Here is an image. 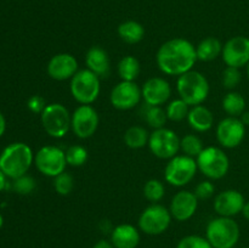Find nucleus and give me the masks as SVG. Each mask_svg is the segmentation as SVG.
Segmentation results:
<instances>
[{
  "label": "nucleus",
  "instance_id": "nucleus-1",
  "mask_svg": "<svg viewBox=\"0 0 249 248\" xmlns=\"http://www.w3.org/2000/svg\"><path fill=\"white\" fill-rule=\"evenodd\" d=\"M196 61V46L184 38H174L163 43L156 55V63L160 72L177 77L191 71Z\"/></svg>",
  "mask_w": 249,
  "mask_h": 248
},
{
  "label": "nucleus",
  "instance_id": "nucleus-2",
  "mask_svg": "<svg viewBox=\"0 0 249 248\" xmlns=\"http://www.w3.org/2000/svg\"><path fill=\"white\" fill-rule=\"evenodd\" d=\"M33 162V151L24 142L10 143L0 153V170L11 179L26 175Z\"/></svg>",
  "mask_w": 249,
  "mask_h": 248
},
{
  "label": "nucleus",
  "instance_id": "nucleus-3",
  "mask_svg": "<svg viewBox=\"0 0 249 248\" xmlns=\"http://www.w3.org/2000/svg\"><path fill=\"white\" fill-rule=\"evenodd\" d=\"M177 91L180 99L192 107L206 101L211 87L206 75L198 71L191 70L178 77Z\"/></svg>",
  "mask_w": 249,
  "mask_h": 248
},
{
  "label": "nucleus",
  "instance_id": "nucleus-4",
  "mask_svg": "<svg viewBox=\"0 0 249 248\" xmlns=\"http://www.w3.org/2000/svg\"><path fill=\"white\" fill-rule=\"evenodd\" d=\"M240 226L232 218L218 216L208 223L206 238L213 248H233L240 240Z\"/></svg>",
  "mask_w": 249,
  "mask_h": 248
},
{
  "label": "nucleus",
  "instance_id": "nucleus-5",
  "mask_svg": "<svg viewBox=\"0 0 249 248\" xmlns=\"http://www.w3.org/2000/svg\"><path fill=\"white\" fill-rule=\"evenodd\" d=\"M70 91L73 99L80 105H91L99 97L101 91L100 78L95 73L85 70H79L70 83Z\"/></svg>",
  "mask_w": 249,
  "mask_h": 248
},
{
  "label": "nucleus",
  "instance_id": "nucleus-6",
  "mask_svg": "<svg viewBox=\"0 0 249 248\" xmlns=\"http://www.w3.org/2000/svg\"><path fill=\"white\" fill-rule=\"evenodd\" d=\"M197 168L209 180L223 179L230 169V159L221 148L208 146L196 157Z\"/></svg>",
  "mask_w": 249,
  "mask_h": 248
},
{
  "label": "nucleus",
  "instance_id": "nucleus-7",
  "mask_svg": "<svg viewBox=\"0 0 249 248\" xmlns=\"http://www.w3.org/2000/svg\"><path fill=\"white\" fill-rule=\"evenodd\" d=\"M71 118L67 107L58 102L48 104L40 114V122L44 130L53 139H62L71 130Z\"/></svg>",
  "mask_w": 249,
  "mask_h": 248
},
{
  "label": "nucleus",
  "instance_id": "nucleus-8",
  "mask_svg": "<svg viewBox=\"0 0 249 248\" xmlns=\"http://www.w3.org/2000/svg\"><path fill=\"white\" fill-rule=\"evenodd\" d=\"M196 159L185 155H177L168 160L164 168V180L175 187H184L196 177Z\"/></svg>",
  "mask_w": 249,
  "mask_h": 248
},
{
  "label": "nucleus",
  "instance_id": "nucleus-9",
  "mask_svg": "<svg viewBox=\"0 0 249 248\" xmlns=\"http://www.w3.org/2000/svg\"><path fill=\"white\" fill-rule=\"evenodd\" d=\"M172 219V214L167 207L152 203L140 214L138 225L139 229L146 235L157 236L168 230Z\"/></svg>",
  "mask_w": 249,
  "mask_h": 248
},
{
  "label": "nucleus",
  "instance_id": "nucleus-10",
  "mask_svg": "<svg viewBox=\"0 0 249 248\" xmlns=\"http://www.w3.org/2000/svg\"><path fill=\"white\" fill-rule=\"evenodd\" d=\"M36 169L48 177H56L66 172L67 160L65 151L57 146H43L34 156Z\"/></svg>",
  "mask_w": 249,
  "mask_h": 248
},
{
  "label": "nucleus",
  "instance_id": "nucleus-11",
  "mask_svg": "<svg viewBox=\"0 0 249 248\" xmlns=\"http://www.w3.org/2000/svg\"><path fill=\"white\" fill-rule=\"evenodd\" d=\"M147 145L155 157L169 160L180 151V139L174 130L164 126L150 134Z\"/></svg>",
  "mask_w": 249,
  "mask_h": 248
},
{
  "label": "nucleus",
  "instance_id": "nucleus-12",
  "mask_svg": "<svg viewBox=\"0 0 249 248\" xmlns=\"http://www.w3.org/2000/svg\"><path fill=\"white\" fill-rule=\"evenodd\" d=\"M99 113L91 105H80L73 111L71 129L77 138L85 140L96 133L99 128Z\"/></svg>",
  "mask_w": 249,
  "mask_h": 248
},
{
  "label": "nucleus",
  "instance_id": "nucleus-13",
  "mask_svg": "<svg viewBox=\"0 0 249 248\" xmlns=\"http://www.w3.org/2000/svg\"><path fill=\"white\" fill-rule=\"evenodd\" d=\"M216 140L225 148H235L242 143L246 136V125L238 117H226L216 125Z\"/></svg>",
  "mask_w": 249,
  "mask_h": 248
},
{
  "label": "nucleus",
  "instance_id": "nucleus-14",
  "mask_svg": "<svg viewBox=\"0 0 249 248\" xmlns=\"http://www.w3.org/2000/svg\"><path fill=\"white\" fill-rule=\"evenodd\" d=\"M142 99L141 89L135 82L122 80L112 89L109 94V101L116 109L129 111L136 107Z\"/></svg>",
  "mask_w": 249,
  "mask_h": 248
},
{
  "label": "nucleus",
  "instance_id": "nucleus-15",
  "mask_svg": "<svg viewBox=\"0 0 249 248\" xmlns=\"http://www.w3.org/2000/svg\"><path fill=\"white\" fill-rule=\"evenodd\" d=\"M223 60L228 67L242 68L249 62V38L232 36L223 45Z\"/></svg>",
  "mask_w": 249,
  "mask_h": 248
},
{
  "label": "nucleus",
  "instance_id": "nucleus-16",
  "mask_svg": "<svg viewBox=\"0 0 249 248\" xmlns=\"http://www.w3.org/2000/svg\"><path fill=\"white\" fill-rule=\"evenodd\" d=\"M79 71L78 61L72 53H60L53 55L46 66L48 75L57 82L72 79L73 75Z\"/></svg>",
  "mask_w": 249,
  "mask_h": 248
},
{
  "label": "nucleus",
  "instance_id": "nucleus-17",
  "mask_svg": "<svg viewBox=\"0 0 249 248\" xmlns=\"http://www.w3.org/2000/svg\"><path fill=\"white\" fill-rule=\"evenodd\" d=\"M198 201L195 192L189 190H181L177 192L170 202L169 212L172 218L177 221H187L196 214L198 208Z\"/></svg>",
  "mask_w": 249,
  "mask_h": 248
},
{
  "label": "nucleus",
  "instance_id": "nucleus-18",
  "mask_svg": "<svg viewBox=\"0 0 249 248\" xmlns=\"http://www.w3.org/2000/svg\"><path fill=\"white\" fill-rule=\"evenodd\" d=\"M141 94L147 106H162L172 96V87L164 78L153 77L146 80Z\"/></svg>",
  "mask_w": 249,
  "mask_h": 248
},
{
  "label": "nucleus",
  "instance_id": "nucleus-19",
  "mask_svg": "<svg viewBox=\"0 0 249 248\" xmlns=\"http://www.w3.org/2000/svg\"><path fill=\"white\" fill-rule=\"evenodd\" d=\"M245 203L246 199L243 195L237 190L230 189L216 195L213 202V207L219 216L233 218L242 212Z\"/></svg>",
  "mask_w": 249,
  "mask_h": 248
},
{
  "label": "nucleus",
  "instance_id": "nucleus-20",
  "mask_svg": "<svg viewBox=\"0 0 249 248\" xmlns=\"http://www.w3.org/2000/svg\"><path fill=\"white\" fill-rule=\"evenodd\" d=\"M85 65L89 71L101 78H107L111 74V61L108 53L104 48L94 45L85 53Z\"/></svg>",
  "mask_w": 249,
  "mask_h": 248
},
{
  "label": "nucleus",
  "instance_id": "nucleus-21",
  "mask_svg": "<svg viewBox=\"0 0 249 248\" xmlns=\"http://www.w3.org/2000/svg\"><path fill=\"white\" fill-rule=\"evenodd\" d=\"M111 242L114 248H136L140 243V232L131 224H119L112 230Z\"/></svg>",
  "mask_w": 249,
  "mask_h": 248
},
{
  "label": "nucleus",
  "instance_id": "nucleus-22",
  "mask_svg": "<svg viewBox=\"0 0 249 248\" xmlns=\"http://www.w3.org/2000/svg\"><path fill=\"white\" fill-rule=\"evenodd\" d=\"M187 122L190 126L197 133H206L213 128L214 116L208 107L203 105H197L190 108L187 114Z\"/></svg>",
  "mask_w": 249,
  "mask_h": 248
},
{
  "label": "nucleus",
  "instance_id": "nucleus-23",
  "mask_svg": "<svg viewBox=\"0 0 249 248\" xmlns=\"http://www.w3.org/2000/svg\"><path fill=\"white\" fill-rule=\"evenodd\" d=\"M223 53V44L215 36H207L196 46L197 60L211 62L216 60Z\"/></svg>",
  "mask_w": 249,
  "mask_h": 248
},
{
  "label": "nucleus",
  "instance_id": "nucleus-24",
  "mask_svg": "<svg viewBox=\"0 0 249 248\" xmlns=\"http://www.w3.org/2000/svg\"><path fill=\"white\" fill-rule=\"evenodd\" d=\"M118 35L124 43L138 44L145 36V28L136 21H125L118 26Z\"/></svg>",
  "mask_w": 249,
  "mask_h": 248
},
{
  "label": "nucleus",
  "instance_id": "nucleus-25",
  "mask_svg": "<svg viewBox=\"0 0 249 248\" xmlns=\"http://www.w3.org/2000/svg\"><path fill=\"white\" fill-rule=\"evenodd\" d=\"M117 72L119 78L125 82H134L140 75L141 66L135 56L126 55L119 60L117 65Z\"/></svg>",
  "mask_w": 249,
  "mask_h": 248
},
{
  "label": "nucleus",
  "instance_id": "nucleus-26",
  "mask_svg": "<svg viewBox=\"0 0 249 248\" xmlns=\"http://www.w3.org/2000/svg\"><path fill=\"white\" fill-rule=\"evenodd\" d=\"M150 134L143 126L133 125L126 129L124 134V142L131 150H139V148L145 147L148 143Z\"/></svg>",
  "mask_w": 249,
  "mask_h": 248
},
{
  "label": "nucleus",
  "instance_id": "nucleus-27",
  "mask_svg": "<svg viewBox=\"0 0 249 248\" xmlns=\"http://www.w3.org/2000/svg\"><path fill=\"white\" fill-rule=\"evenodd\" d=\"M221 106L229 117H240L246 111V100L240 92L230 91L223 97Z\"/></svg>",
  "mask_w": 249,
  "mask_h": 248
},
{
  "label": "nucleus",
  "instance_id": "nucleus-28",
  "mask_svg": "<svg viewBox=\"0 0 249 248\" xmlns=\"http://www.w3.org/2000/svg\"><path fill=\"white\" fill-rule=\"evenodd\" d=\"M143 119L147 123L148 126L156 129L164 128L165 123L168 121L165 109L162 108V106H147L146 105L145 113H143Z\"/></svg>",
  "mask_w": 249,
  "mask_h": 248
},
{
  "label": "nucleus",
  "instance_id": "nucleus-29",
  "mask_svg": "<svg viewBox=\"0 0 249 248\" xmlns=\"http://www.w3.org/2000/svg\"><path fill=\"white\" fill-rule=\"evenodd\" d=\"M190 106L179 97V99H174L167 105L165 107V113H167L168 121L172 122H182L184 119H187V114H189Z\"/></svg>",
  "mask_w": 249,
  "mask_h": 248
},
{
  "label": "nucleus",
  "instance_id": "nucleus-30",
  "mask_svg": "<svg viewBox=\"0 0 249 248\" xmlns=\"http://www.w3.org/2000/svg\"><path fill=\"white\" fill-rule=\"evenodd\" d=\"M203 148V142L196 134H187L184 138L180 139V150L184 152L185 156H189V157L196 159V157L202 152Z\"/></svg>",
  "mask_w": 249,
  "mask_h": 248
},
{
  "label": "nucleus",
  "instance_id": "nucleus-31",
  "mask_svg": "<svg viewBox=\"0 0 249 248\" xmlns=\"http://www.w3.org/2000/svg\"><path fill=\"white\" fill-rule=\"evenodd\" d=\"M164 184L158 179H150L143 186V196L151 203H158L164 197Z\"/></svg>",
  "mask_w": 249,
  "mask_h": 248
},
{
  "label": "nucleus",
  "instance_id": "nucleus-32",
  "mask_svg": "<svg viewBox=\"0 0 249 248\" xmlns=\"http://www.w3.org/2000/svg\"><path fill=\"white\" fill-rule=\"evenodd\" d=\"M66 160L71 167H82L88 160V150L82 145H72L65 151Z\"/></svg>",
  "mask_w": 249,
  "mask_h": 248
},
{
  "label": "nucleus",
  "instance_id": "nucleus-33",
  "mask_svg": "<svg viewBox=\"0 0 249 248\" xmlns=\"http://www.w3.org/2000/svg\"><path fill=\"white\" fill-rule=\"evenodd\" d=\"M53 189L61 196H68L74 189V177L67 172L61 173L56 177H53Z\"/></svg>",
  "mask_w": 249,
  "mask_h": 248
},
{
  "label": "nucleus",
  "instance_id": "nucleus-34",
  "mask_svg": "<svg viewBox=\"0 0 249 248\" xmlns=\"http://www.w3.org/2000/svg\"><path fill=\"white\" fill-rule=\"evenodd\" d=\"M36 182L29 175H22V177L14 179L12 182V189L15 190V192L19 195H29L36 190Z\"/></svg>",
  "mask_w": 249,
  "mask_h": 248
},
{
  "label": "nucleus",
  "instance_id": "nucleus-35",
  "mask_svg": "<svg viewBox=\"0 0 249 248\" xmlns=\"http://www.w3.org/2000/svg\"><path fill=\"white\" fill-rule=\"evenodd\" d=\"M241 79H242V74H241L240 68L228 67L226 66V68L223 72V78H221V82H223L225 89L233 90L240 84Z\"/></svg>",
  "mask_w": 249,
  "mask_h": 248
},
{
  "label": "nucleus",
  "instance_id": "nucleus-36",
  "mask_svg": "<svg viewBox=\"0 0 249 248\" xmlns=\"http://www.w3.org/2000/svg\"><path fill=\"white\" fill-rule=\"evenodd\" d=\"M177 248H213L206 237L199 235H189L178 242Z\"/></svg>",
  "mask_w": 249,
  "mask_h": 248
},
{
  "label": "nucleus",
  "instance_id": "nucleus-37",
  "mask_svg": "<svg viewBox=\"0 0 249 248\" xmlns=\"http://www.w3.org/2000/svg\"><path fill=\"white\" fill-rule=\"evenodd\" d=\"M194 192L198 199H209L215 192V186L211 180H204L197 185Z\"/></svg>",
  "mask_w": 249,
  "mask_h": 248
},
{
  "label": "nucleus",
  "instance_id": "nucleus-38",
  "mask_svg": "<svg viewBox=\"0 0 249 248\" xmlns=\"http://www.w3.org/2000/svg\"><path fill=\"white\" fill-rule=\"evenodd\" d=\"M46 106H48V104L45 102V99L40 95H33L27 101V107H28L29 111L36 114H41V112L45 109Z\"/></svg>",
  "mask_w": 249,
  "mask_h": 248
},
{
  "label": "nucleus",
  "instance_id": "nucleus-39",
  "mask_svg": "<svg viewBox=\"0 0 249 248\" xmlns=\"http://www.w3.org/2000/svg\"><path fill=\"white\" fill-rule=\"evenodd\" d=\"M99 228L101 229V231L104 233H108V232H112V230H113L114 228H112V224L109 220H101V223H100Z\"/></svg>",
  "mask_w": 249,
  "mask_h": 248
},
{
  "label": "nucleus",
  "instance_id": "nucleus-40",
  "mask_svg": "<svg viewBox=\"0 0 249 248\" xmlns=\"http://www.w3.org/2000/svg\"><path fill=\"white\" fill-rule=\"evenodd\" d=\"M92 248H114V246L112 245L111 241H107V240H100L97 241L96 243L94 245Z\"/></svg>",
  "mask_w": 249,
  "mask_h": 248
},
{
  "label": "nucleus",
  "instance_id": "nucleus-41",
  "mask_svg": "<svg viewBox=\"0 0 249 248\" xmlns=\"http://www.w3.org/2000/svg\"><path fill=\"white\" fill-rule=\"evenodd\" d=\"M5 130H6V119H5L4 114L0 112V138L4 135Z\"/></svg>",
  "mask_w": 249,
  "mask_h": 248
},
{
  "label": "nucleus",
  "instance_id": "nucleus-42",
  "mask_svg": "<svg viewBox=\"0 0 249 248\" xmlns=\"http://www.w3.org/2000/svg\"><path fill=\"white\" fill-rule=\"evenodd\" d=\"M6 177H7L6 175L0 170V192L6 187Z\"/></svg>",
  "mask_w": 249,
  "mask_h": 248
},
{
  "label": "nucleus",
  "instance_id": "nucleus-43",
  "mask_svg": "<svg viewBox=\"0 0 249 248\" xmlns=\"http://www.w3.org/2000/svg\"><path fill=\"white\" fill-rule=\"evenodd\" d=\"M240 119L246 126H248L249 125V111L243 112V113L240 116Z\"/></svg>",
  "mask_w": 249,
  "mask_h": 248
},
{
  "label": "nucleus",
  "instance_id": "nucleus-44",
  "mask_svg": "<svg viewBox=\"0 0 249 248\" xmlns=\"http://www.w3.org/2000/svg\"><path fill=\"white\" fill-rule=\"evenodd\" d=\"M241 213L243 214L245 219H247V220L249 221V201L246 202L245 206H243V208H242V212H241Z\"/></svg>",
  "mask_w": 249,
  "mask_h": 248
},
{
  "label": "nucleus",
  "instance_id": "nucleus-45",
  "mask_svg": "<svg viewBox=\"0 0 249 248\" xmlns=\"http://www.w3.org/2000/svg\"><path fill=\"white\" fill-rule=\"evenodd\" d=\"M2 225H4V218H2V215L0 214V229L2 228Z\"/></svg>",
  "mask_w": 249,
  "mask_h": 248
},
{
  "label": "nucleus",
  "instance_id": "nucleus-46",
  "mask_svg": "<svg viewBox=\"0 0 249 248\" xmlns=\"http://www.w3.org/2000/svg\"><path fill=\"white\" fill-rule=\"evenodd\" d=\"M247 75H248V79H249V62H248V65H247Z\"/></svg>",
  "mask_w": 249,
  "mask_h": 248
},
{
  "label": "nucleus",
  "instance_id": "nucleus-47",
  "mask_svg": "<svg viewBox=\"0 0 249 248\" xmlns=\"http://www.w3.org/2000/svg\"><path fill=\"white\" fill-rule=\"evenodd\" d=\"M246 248H249V247H246Z\"/></svg>",
  "mask_w": 249,
  "mask_h": 248
}]
</instances>
